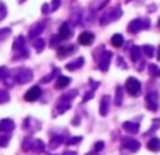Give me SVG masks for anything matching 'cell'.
Returning <instances> with one entry per match:
<instances>
[{
  "instance_id": "25",
  "label": "cell",
  "mask_w": 160,
  "mask_h": 155,
  "mask_svg": "<svg viewBox=\"0 0 160 155\" xmlns=\"http://www.w3.org/2000/svg\"><path fill=\"white\" fill-rule=\"evenodd\" d=\"M78 93H79V92L76 90V89H73V90H70V92H68V93H65L63 96H62L61 100H65V102H70L72 99H75V97L78 96Z\"/></svg>"
},
{
  "instance_id": "9",
  "label": "cell",
  "mask_w": 160,
  "mask_h": 155,
  "mask_svg": "<svg viewBox=\"0 0 160 155\" xmlns=\"http://www.w3.org/2000/svg\"><path fill=\"white\" fill-rule=\"evenodd\" d=\"M94 41V34L90 33V31H83L79 35V44L82 45H90L93 44Z\"/></svg>"
},
{
  "instance_id": "6",
  "label": "cell",
  "mask_w": 160,
  "mask_h": 155,
  "mask_svg": "<svg viewBox=\"0 0 160 155\" xmlns=\"http://www.w3.org/2000/svg\"><path fill=\"white\" fill-rule=\"evenodd\" d=\"M73 34V31L70 30L69 24L68 23H63V24L61 25V28H59V34H58V38L61 40V41H66L68 38H70Z\"/></svg>"
},
{
  "instance_id": "31",
  "label": "cell",
  "mask_w": 160,
  "mask_h": 155,
  "mask_svg": "<svg viewBox=\"0 0 160 155\" xmlns=\"http://www.w3.org/2000/svg\"><path fill=\"white\" fill-rule=\"evenodd\" d=\"M8 100H10V96H8L7 92L0 90V104H2V103H7Z\"/></svg>"
},
{
  "instance_id": "34",
  "label": "cell",
  "mask_w": 160,
  "mask_h": 155,
  "mask_svg": "<svg viewBox=\"0 0 160 155\" xmlns=\"http://www.w3.org/2000/svg\"><path fill=\"white\" fill-rule=\"evenodd\" d=\"M149 73H152L153 76L159 75V68H158V65L150 64V65H149Z\"/></svg>"
},
{
  "instance_id": "18",
  "label": "cell",
  "mask_w": 160,
  "mask_h": 155,
  "mask_svg": "<svg viewBox=\"0 0 160 155\" xmlns=\"http://www.w3.org/2000/svg\"><path fill=\"white\" fill-rule=\"evenodd\" d=\"M24 42H25V40H24V37L22 35H18L16 40H14V42H13V51L14 52H18L20 50H22L24 48Z\"/></svg>"
},
{
  "instance_id": "45",
  "label": "cell",
  "mask_w": 160,
  "mask_h": 155,
  "mask_svg": "<svg viewBox=\"0 0 160 155\" xmlns=\"http://www.w3.org/2000/svg\"><path fill=\"white\" fill-rule=\"evenodd\" d=\"M62 155H78L76 152H72V151H66V152H63Z\"/></svg>"
},
{
  "instance_id": "30",
  "label": "cell",
  "mask_w": 160,
  "mask_h": 155,
  "mask_svg": "<svg viewBox=\"0 0 160 155\" xmlns=\"http://www.w3.org/2000/svg\"><path fill=\"white\" fill-rule=\"evenodd\" d=\"M31 144H32V138H31V137H27V138L22 141V151H30Z\"/></svg>"
},
{
  "instance_id": "41",
  "label": "cell",
  "mask_w": 160,
  "mask_h": 155,
  "mask_svg": "<svg viewBox=\"0 0 160 155\" xmlns=\"http://www.w3.org/2000/svg\"><path fill=\"white\" fill-rule=\"evenodd\" d=\"M94 97V92H87V93L84 94V97H83V102H87V100L93 99Z\"/></svg>"
},
{
  "instance_id": "21",
  "label": "cell",
  "mask_w": 160,
  "mask_h": 155,
  "mask_svg": "<svg viewBox=\"0 0 160 155\" xmlns=\"http://www.w3.org/2000/svg\"><path fill=\"white\" fill-rule=\"evenodd\" d=\"M111 44H112V47L119 48L124 44V37H122L121 34H114V35L111 37Z\"/></svg>"
},
{
  "instance_id": "23",
  "label": "cell",
  "mask_w": 160,
  "mask_h": 155,
  "mask_svg": "<svg viewBox=\"0 0 160 155\" xmlns=\"http://www.w3.org/2000/svg\"><path fill=\"white\" fill-rule=\"evenodd\" d=\"M121 16H122V10H121V8H119V7L112 8V11H108V17H110V23H111V21H115V20H118Z\"/></svg>"
},
{
  "instance_id": "7",
  "label": "cell",
  "mask_w": 160,
  "mask_h": 155,
  "mask_svg": "<svg viewBox=\"0 0 160 155\" xmlns=\"http://www.w3.org/2000/svg\"><path fill=\"white\" fill-rule=\"evenodd\" d=\"M111 56H112V54L108 52V51H104V52H102V56H101V59H100V71L107 72L108 68H110Z\"/></svg>"
},
{
  "instance_id": "19",
  "label": "cell",
  "mask_w": 160,
  "mask_h": 155,
  "mask_svg": "<svg viewBox=\"0 0 160 155\" xmlns=\"http://www.w3.org/2000/svg\"><path fill=\"white\" fill-rule=\"evenodd\" d=\"M70 83V78L68 76H59L58 80H56V85H55V89H65L68 85Z\"/></svg>"
},
{
  "instance_id": "1",
  "label": "cell",
  "mask_w": 160,
  "mask_h": 155,
  "mask_svg": "<svg viewBox=\"0 0 160 155\" xmlns=\"http://www.w3.org/2000/svg\"><path fill=\"white\" fill-rule=\"evenodd\" d=\"M11 78L14 79L16 83L24 85V83H28L32 80V72H31V69H28V68H18V69L13 71Z\"/></svg>"
},
{
  "instance_id": "27",
  "label": "cell",
  "mask_w": 160,
  "mask_h": 155,
  "mask_svg": "<svg viewBox=\"0 0 160 155\" xmlns=\"http://www.w3.org/2000/svg\"><path fill=\"white\" fill-rule=\"evenodd\" d=\"M141 50H143V52L146 54L149 58H152V56L155 55V47H153V45H143Z\"/></svg>"
},
{
  "instance_id": "2",
  "label": "cell",
  "mask_w": 160,
  "mask_h": 155,
  "mask_svg": "<svg viewBox=\"0 0 160 155\" xmlns=\"http://www.w3.org/2000/svg\"><path fill=\"white\" fill-rule=\"evenodd\" d=\"M125 88H127V92L131 94V96H138V94L141 93V82L132 76L127 79Z\"/></svg>"
},
{
  "instance_id": "11",
  "label": "cell",
  "mask_w": 160,
  "mask_h": 155,
  "mask_svg": "<svg viewBox=\"0 0 160 155\" xmlns=\"http://www.w3.org/2000/svg\"><path fill=\"white\" fill-rule=\"evenodd\" d=\"M14 121L11 119H3L2 121H0V131H3V133H10V131L14 130Z\"/></svg>"
},
{
  "instance_id": "36",
  "label": "cell",
  "mask_w": 160,
  "mask_h": 155,
  "mask_svg": "<svg viewBox=\"0 0 160 155\" xmlns=\"http://www.w3.org/2000/svg\"><path fill=\"white\" fill-rule=\"evenodd\" d=\"M82 141V137H73V138H69L68 140V145H75L78 142Z\"/></svg>"
},
{
  "instance_id": "44",
  "label": "cell",
  "mask_w": 160,
  "mask_h": 155,
  "mask_svg": "<svg viewBox=\"0 0 160 155\" xmlns=\"http://www.w3.org/2000/svg\"><path fill=\"white\" fill-rule=\"evenodd\" d=\"M148 11H150V13L156 11V4H150V7H148Z\"/></svg>"
},
{
  "instance_id": "35",
  "label": "cell",
  "mask_w": 160,
  "mask_h": 155,
  "mask_svg": "<svg viewBox=\"0 0 160 155\" xmlns=\"http://www.w3.org/2000/svg\"><path fill=\"white\" fill-rule=\"evenodd\" d=\"M10 28H3V30H0V40H4L6 37L10 35Z\"/></svg>"
},
{
  "instance_id": "16",
  "label": "cell",
  "mask_w": 160,
  "mask_h": 155,
  "mask_svg": "<svg viewBox=\"0 0 160 155\" xmlns=\"http://www.w3.org/2000/svg\"><path fill=\"white\" fill-rule=\"evenodd\" d=\"M42 31H44V24H42V23H38V24L32 25V28H31L30 33H28V37H30V38H35V37L39 35Z\"/></svg>"
},
{
  "instance_id": "37",
  "label": "cell",
  "mask_w": 160,
  "mask_h": 155,
  "mask_svg": "<svg viewBox=\"0 0 160 155\" xmlns=\"http://www.w3.org/2000/svg\"><path fill=\"white\" fill-rule=\"evenodd\" d=\"M6 14H7V8H6V4L2 3V4H0V20L4 19Z\"/></svg>"
},
{
  "instance_id": "24",
  "label": "cell",
  "mask_w": 160,
  "mask_h": 155,
  "mask_svg": "<svg viewBox=\"0 0 160 155\" xmlns=\"http://www.w3.org/2000/svg\"><path fill=\"white\" fill-rule=\"evenodd\" d=\"M62 142H63V137H61V136L53 137V138L51 140V142H49V148H51V150H55V148L59 147Z\"/></svg>"
},
{
  "instance_id": "8",
  "label": "cell",
  "mask_w": 160,
  "mask_h": 155,
  "mask_svg": "<svg viewBox=\"0 0 160 155\" xmlns=\"http://www.w3.org/2000/svg\"><path fill=\"white\" fill-rule=\"evenodd\" d=\"M141 30H143V25H142L141 19H135L128 24V33H131V34H138Z\"/></svg>"
},
{
  "instance_id": "5",
  "label": "cell",
  "mask_w": 160,
  "mask_h": 155,
  "mask_svg": "<svg viewBox=\"0 0 160 155\" xmlns=\"http://www.w3.org/2000/svg\"><path fill=\"white\" fill-rule=\"evenodd\" d=\"M41 94H42L41 88H39V86H32L31 89H28V90L25 92L24 99L27 100V102H35V100H38L39 97H41Z\"/></svg>"
},
{
  "instance_id": "39",
  "label": "cell",
  "mask_w": 160,
  "mask_h": 155,
  "mask_svg": "<svg viewBox=\"0 0 160 155\" xmlns=\"http://www.w3.org/2000/svg\"><path fill=\"white\" fill-rule=\"evenodd\" d=\"M7 76H8L7 68H6V67H0V78H2V79H6Z\"/></svg>"
},
{
  "instance_id": "42",
  "label": "cell",
  "mask_w": 160,
  "mask_h": 155,
  "mask_svg": "<svg viewBox=\"0 0 160 155\" xmlns=\"http://www.w3.org/2000/svg\"><path fill=\"white\" fill-rule=\"evenodd\" d=\"M117 61H118V67L124 68V69H128V65H127V64H124V59H122L121 56H118V58H117Z\"/></svg>"
},
{
  "instance_id": "15",
  "label": "cell",
  "mask_w": 160,
  "mask_h": 155,
  "mask_svg": "<svg viewBox=\"0 0 160 155\" xmlns=\"http://www.w3.org/2000/svg\"><path fill=\"white\" fill-rule=\"evenodd\" d=\"M75 52V45H66V47H61L58 50V56L59 58H65L68 56L69 54Z\"/></svg>"
},
{
  "instance_id": "13",
  "label": "cell",
  "mask_w": 160,
  "mask_h": 155,
  "mask_svg": "<svg viewBox=\"0 0 160 155\" xmlns=\"http://www.w3.org/2000/svg\"><path fill=\"white\" fill-rule=\"evenodd\" d=\"M83 65H84V58L80 56V58H76L75 61H72L70 64H66V69L68 71H76V69H79V68H82Z\"/></svg>"
},
{
  "instance_id": "28",
  "label": "cell",
  "mask_w": 160,
  "mask_h": 155,
  "mask_svg": "<svg viewBox=\"0 0 160 155\" xmlns=\"http://www.w3.org/2000/svg\"><path fill=\"white\" fill-rule=\"evenodd\" d=\"M58 73H61V69H59V68H55V69H53V72L51 73V75L42 78V79H41V83H45V82H49V80H52V78L55 76V75H58Z\"/></svg>"
},
{
  "instance_id": "22",
  "label": "cell",
  "mask_w": 160,
  "mask_h": 155,
  "mask_svg": "<svg viewBox=\"0 0 160 155\" xmlns=\"http://www.w3.org/2000/svg\"><path fill=\"white\" fill-rule=\"evenodd\" d=\"M141 55H142L141 47H132L131 48V58H132L133 62H138L139 59H141Z\"/></svg>"
},
{
  "instance_id": "40",
  "label": "cell",
  "mask_w": 160,
  "mask_h": 155,
  "mask_svg": "<svg viewBox=\"0 0 160 155\" xmlns=\"http://www.w3.org/2000/svg\"><path fill=\"white\" fill-rule=\"evenodd\" d=\"M142 20V25H143V30H149L150 27V20L149 19H141Z\"/></svg>"
},
{
  "instance_id": "4",
  "label": "cell",
  "mask_w": 160,
  "mask_h": 155,
  "mask_svg": "<svg viewBox=\"0 0 160 155\" xmlns=\"http://www.w3.org/2000/svg\"><path fill=\"white\" fill-rule=\"evenodd\" d=\"M146 104H148V109H149V110L158 111V109H159V94H158V92L148 93V96H146Z\"/></svg>"
},
{
  "instance_id": "47",
  "label": "cell",
  "mask_w": 160,
  "mask_h": 155,
  "mask_svg": "<svg viewBox=\"0 0 160 155\" xmlns=\"http://www.w3.org/2000/svg\"><path fill=\"white\" fill-rule=\"evenodd\" d=\"M22 2H24V0H18V3H22Z\"/></svg>"
},
{
  "instance_id": "17",
  "label": "cell",
  "mask_w": 160,
  "mask_h": 155,
  "mask_svg": "<svg viewBox=\"0 0 160 155\" xmlns=\"http://www.w3.org/2000/svg\"><path fill=\"white\" fill-rule=\"evenodd\" d=\"M148 150H150L152 152H158L160 150V140L158 137H153L152 140L148 141Z\"/></svg>"
},
{
  "instance_id": "46",
  "label": "cell",
  "mask_w": 160,
  "mask_h": 155,
  "mask_svg": "<svg viewBox=\"0 0 160 155\" xmlns=\"http://www.w3.org/2000/svg\"><path fill=\"white\" fill-rule=\"evenodd\" d=\"M86 155H96L94 152H88V154H86Z\"/></svg>"
},
{
  "instance_id": "12",
  "label": "cell",
  "mask_w": 160,
  "mask_h": 155,
  "mask_svg": "<svg viewBox=\"0 0 160 155\" xmlns=\"http://www.w3.org/2000/svg\"><path fill=\"white\" fill-rule=\"evenodd\" d=\"M122 127L129 134H136L139 131V124L138 123H133V121H125L124 124H122Z\"/></svg>"
},
{
  "instance_id": "26",
  "label": "cell",
  "mask_w": 160,
  "mask_h": 155,
  "mask_svg": "<svg viewBox=\"0 0 160 155\" xmlns=\"http://www.w3.org/2000/svg\"><path fill=\"white\" fill-rule=\"evenodd\" d=\"M34 48H35L38 52L44 51V48H45V41H44L42 38H37L35 41H34Z\"/></svg>"
},
{
  "instance_id": "20",
  "label": "cell",
  "mask_w": 160,
  "mask_h": 155,
  "mask_svg": "<svg viewBox=\"0 0 160 155\" xmlns=\"http://www.w3.org/2000/svg\"><path fill=\"white\" fill-rule=\"evenodd\" d=\"M70 109V102H65V100H59L56 104V110L59 114H63L65 111H68Z\"/></svg>"
},
{
  "instance_id": "29",
  "label": "cell",
  "mask_w": 160,
  "mask_h": 155,
  "mask_svg": "<svg viewBox=\"0 0 160 155\" xmlns=\"http://www.w3.org/2000/svg\"><path fill=\"white\" fill-rule=\"evenodd\" d=\"M115 104L121 106L122 104V88H117V96H115Z\"/></svg>"
},
{
  "instance_id": "33",
  "label": "cell",
  "mask_w": 160,
  "mask_h": 155,
  "mask_svg": "<svg viewBox=\"0 0 160 155\" xmlns=\"http://www.w3.org/2000/svg\"><path fill=\"white\" fill-rule=\"evenodd\" d=\"M51 11H56L59 7H61V0H52V3H51Z\"/></svg>"
},
{
  "instance_id": "32",
  "label": "cell",
  "mask_w": 160,
  "mask_h": 155,
  "mask_svg": "<svg viewBox=\"0 0 160 155\" xmlns=\"http://www.w3.org/2000/svg\"><path fill=\"white\" fill-rule=\"evenodd\" d=\"M10 141V136H2L0 137V147H7Z\"/></svg>"
},
{
  "instance_id": "3",
  "label": "cell",
  "mask_w": 160,
  "mask_h": 155,
  "mask_svg": "<svg viewBox=\"0 0 160 155\" xmlns=\"http://www.w3.org/2000/svg\"><path fill=\"white\" fill-rule=\"evenodd\" d=\"M141 148V142L138 140H133V138H124L122 140V150H127L129 152H135Z\"/></svg>"
},
{
  "instance_id": "14",
  "label": "cell",
  "mask_w": 160,
  "mask_h": 155,
  "mask_svg": "<svg viewBox=\"0 0 160 155\" xmlns=\"http://www.w3.org/2000/svg\"><path fill=\"white\" fill-rule=\"evenodd\" d=\"M30 151H34V152H37V154L44 152V151H45L44 142H42L41 140H32V144H31Z\"/></svg>"
},
{
  "instance_id": "43",
  "label": "cell",
  "mask_w": 160,
  "mask_h": 155,
  "mask_svg": "<svg viewBox=\"0 0 160 155\" xmlns=\"http://www.w3.org/2000/svg\"><path fill=\"white\" fill-rule=\"evenodd\" d=\"M49 11H51L49 4H44V6H42V14H44V16H47V14H49Z\"/></svg>"
},
{
  "instance_id": "10",
  "label": "cell",
  "mask_w": 160,
  "mask_h": 155,
  "mask_svg": "<svg viewBox=\"0 0 160 155\" xmlns=\"http://www.w3.org/2000/svg\"><path fill=\"white\" fill-rule=\"evenodd\" d=\"M110 103H111V97L110 96H104L100 102V114L102 117L107 116L108 111H110Z\"/></svg>"
},
{
  "instance_id": "38",
  "label": "cell",
  "mask_w": 160,
  "mask_h": 155,
  "mask_svg": "<svg viewBox=\"0 0 160 155\" xmlns=\"http://www.w3.org/2000/svg\"><path fill=\"white\" fill-rule=\"evenodd\" d=\"M104 141H97L96 142V145H94V151H96V152H98V151H101L102 148H104Z\"/></svg>"
}]
</instances>
